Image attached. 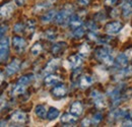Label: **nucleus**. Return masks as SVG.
Here are the masks:
<instances>
[{"instance_id":"f257e3e1","label":"nucleus","mask_w":132,"mask_h":127,"mask_svg":"<svg viewBox=\"0 0 132 127\" xmlns=\"http://www.w3.org/2000/svg\"><path fill=\"white\" fill-rule=\"evenodd\" d=\"M96 56H97V58L99 59L100 61H102L107 66H111L115 62L113 56L111 55V49L108 47H103L100 48V49H97Z\"/></svg>"},{"instance_id":"f03ea898","label":"nucleus","mask_w":132,"mask_h":127,"mask_svg":"<svg viewBox=\"0 0 132 127\" xmlns=\"http://www.w3.org/2000/svg\"><path fill=\"white\" fill-rule=\"evenodd\" d=\"M71 8H65L63 10H61L60 12L57 13V15L55 17V22L59 26L65 25L66 22L69 20L70 16H71Z\"/></svg>"},{"instance_id":"7ed1b4c3","label":"nucleus","mask_w":132,"mask_h":127,"mask_svg":"<svg viewBox=\"0 0 132 127\" xmlns=\"http://www.w3.org/2000/svg\"><path fill=\"white\" fill-rule=\"evenodd\" d=\"M8 54H9V40H8V38L3 37V38H1V52H0L2 62L6 61Z\"/></svg>"},{"instance_id":"20e7f679","label":"nucleus","mask_w":132,"mask_h":127,"mask_svg":"<svg viewBox=\"0 0 132 127\" xmlns=\"http://www.w3.org/2000/svg\"><path fill=\"white\" fill-rule=\"evenodd\" d=\"M26 46H27V42L24 41V39L20 37H14L12 39V47L17 53H21L24 50Z\"/></svg>"},{"instance_id":"39448f33","label":"nucleus","mask_w":132,"mask_h":127,"mask_svg":"<svg viewBox=\"0 0 132 127\" xmlns=\"http://www.w3.org/2000/svg\"><path fill=\"white\" fill-rule=\"evenodd\" d=\"M92 98L94 99V103H95L97 108L102 109V108H104L106 106V101H105L104 97H103L102 94H100L98 91H94L92 93Z\"/></svg>"},{"instance_id":"423d86ee","label":"nucleus","mask_w":132,"mask_h":127,"mask_svg":"<svg viewBox=\"0 0 132 127\" xmlns=\"http://www.w3.org/2000/svg\"><path fill=\"white\" fill-rule=\"evenodd\" d=\"M121 29H122V23L120 21H112L106 26V32L109 35L117 34L121 31Z\"/></svg>"},{"instance_id":"0eeeda50","label":"nucleus","mask_w":132,"mask_h":127,"mask_svg":"<svg viewBox=\"0 0 132 127\" xmlns=\"http://www.w3.org/2000/svg\"><path fill=\"white\" fill-rule=\"evenodd\" d=\"M127 64H128V57H127V55H125V54H119L118 56H117V58H116L115 62H114V65H115V68L116 69H122V68H124V67H126L127 66Z\"/></svg>"},{"instance_id":"6e6552de","label":"nucleus","mask_w":132,"mask_h":127,"mask_svg":"<svg viewBox=\"0 0 132 127\" xmlns=\"http://www.w3.org/2000/svg\"><path fill=\"white\" fill-rule=\"evenodd\" d=\"M19 67H20V61L18 59H14L13 61H11L7 65V67L5 69L6 74L7 75H12V74L16 73L18 71V69H19Z\"/></svg>"},{"instance_id":"1a4fd4ad","label":"nucleus","mask_w":132,"mask_h":127,"mask_svg":"<svg viewBox=\"0 0 132 127\" xmlns=\"http://www.w3.org/2000/svg\"><path fill=\"white\" fill-rule=\"evenodd\" d=\"M67 94V89L64 84H56L52 90V95L55 98H62Z\"/></svg>"},{"instance_id":"9d476101","label":"nucleus","mask_w":132,"mask_h":127,"mask_svg":"<svg viewBox=\"0 0 132 127\" xmlns=\"http://www.w3.org/2000/svg\"><path fill=\"white\" fill-rule=\"evenodd\" d=\"M68 62H69V65H70V67L72 69L78 68L81 65V63H82L81 55H71L68 58Z\"/></svg>"},{"instance_id":"9b49d317","label":"nucleus","mask_w":132,"mask_h":127,"mask_svg":"<svg viewBox=\"0 0 132 127\" xmlns=\"http://www.w3.org/2000/svg\"><path fill=\"white\" fill-rule=\"evenodd\" d=\"M13 10H14V6H13L12 3H7V4L3 5L1 7V17L2 18L10 17L11 14H12V12H13Z\"/></svg>"},{"instance_id":"f8f14e48","label":"nucleus","mask_w":132,"mask_h":127,"mask_svg":"<svg viewBox=\"0 0 132 127\" xmlns=\"http://www.w3.org/2000/svg\"><path fill=\"white\" fill-rule=\"evenodd\" d=\"M76 119H77V117L75 116V115H73L72 113H65V114H63L62 115V117H61V122L63 123V124H65L64 126H69L68 124H72V123H74L75 121H76Z\"/></svg>"},{"instance_id":"ddd939ff","label":"nucleus","mask_w":132,"mask_h":127,"mask_svg":"<svg viewBox=\"0 0 132 127\" xmlns=\"http://www.w3.org/2000/svg\"><path fill=\"white\" fill-rule=\"evenodd\" d=\"M68 25H69L70 29H74L75 30L78 27H81L82 21H81V19L79 18V16L77 15V14H72V15L70 16L69 20H68Z\"/></svg>"},{"instance_id":"4468645a","label":"nucleus","mask_w":132,"mask_h":127,"mask_svg":"<svg viewBox=\"0 0 132 127\" xmlns=\"http://www.w3.org/2000/svg\"><path fill=\"white\" fill-rule=\"evenodd\" d=\"M69 111H70V113H72L73 115H75V116H79L83 111V107L82 105H81V103L78 102V101L72 103L70 108H69Z\"/></svg>"},{"instance_id":"2eb2a0df","label":"nucleus","mask_w":132,"mask_h":127,"mask_svg":"<svg viewBox=\"0 0 132 127\" xmlns=\"http://www.w3.org/2000/svg\"><path fill=\"white\" fill-rule=\"evenodd\" d=\"M60 65V59H52L49 63L47 64L46 68H45V72L46 73H51L54 70H56Z\"/></svg>"},{"instance_id":"dca6fc26","label":"nucleus","mask_w":132,"mask_h":127,"mask_svg":"<svg viewBox=\"0 0 132 127\" xmlns=\"http://www.w3.org/2000/svg\"><path fill=\"white\" fill-rule=\"evenodd\" d=\"M61 80V78L58 76V75H55V74H48L46 75V77L44 78V82L46 85H54V84H57L59 81Z\"/></svg>"},{"instance_id":"f3484780","label":"nucleus","mask_w":132,"mask_h":127,"mask_svg":"<svg viewBox=\"0 0 132 127\" xmlns=\"http://www.w3.org/2000/svg\"><path fill=\"white\" fill-rule=\"evenodd\" d=\"M93 84V78L89 75H83L79 80V86L81 89H87Z\"/></svg>"},{"instance_id":"a211bd4d","label":"nucleus","mask_w":132,"mask_h":127,"mask_svg":"<svg viewBox=\"0 0 132 127\" xmlns=\"http://www.w3.org/2000/svg\"><path fill=\"white\" fill-rule=\"evenodd\" d=\"M11 120L15 123H24L26 120H27V116L22 112H15L11 116Z\"/></svg>"},{"instance_id":"6ab92c4d","label":"nucleus","mask_w":132,"mask_h":127,"mask_svg":"<svg viewBox=\"0 0 132 127\" xmlns=\"http://www.w3.org/2000/svg\"><path fill=\"white\" fill-rule=\"evenodd\" d=\"M67 45H66L65 42H59V43H56L52 46V53L53 54H58V53H61L63 52L66 49Z\"/></svg>"},{"instance_id":"aec40b11","label":"nucleus","mask_w":132,"mask_h":127,"mask_svg":"<svg viewBox=\"0 0 132 127\" xmlns=\"http://www.w3.org/2000/svg\"><path fill=\"white\" fill-rule=\"evenodd\" d=\"M56 15H57V13H56L55 10H49L48 12H46L44 15L41 17V19H42L43 22L48 23V22H50V21H52L53 19H55Z\"/></svg>"},{"instance_id":"412c9836","label":"nucleus","mask_w":132,"mask_h":127,"mask_svg":"<svg viewBox=\"0 0 132 127\" xmlns=\"http://www.w3.org/2000/svg\"><path fill=\"white\" fill-rule=\"evenodd\" d=\"M35 113L40 118H46L48 112H47V109H46V107L44 105H38L36 107V109H35Z\"/></svg>"},{"instance_id":"4be33fe9","label":"nucleus","mask_w":132,"mask_h":127,"mask_svg":"<svg viewBox=\"0 0 132 127\" xmlns=\"http://www.w3.org/2000/svg\"><path fill=\"white\" fill-rule=\"evenodd\" d=\"M33 80H34V74H26V75L21 76V77L18 80L17 84H21V85L27 86Z\"/></svg>"},{"instance_id":"5701e85b","label":"nucleus","mask_w":132,"mask_h":127,"mask_svg":"<svg viewBox=\"0 0 132 127\" xmlns=\"http://www.w3.org/2000/svg\"><path fill=\"white\" fill-rule=\"evenodd\" d=\"M59 116V110L55 107H51L49 110H48V113H47V119L48 120H54L56 119L57 117Z\"/></svg>"},{"instance_id":"b1692460","label":"nucleus","mask_w":132,"mask_h":127,"mask_svg":"<svg viewBox=\"0 0 132 127\" xmlns=\"http://www.w3.org/2000/svg\"><path fill=\"white\" fill-rule=\"evenodd\" d=\"M118 75H120V77H126V76H130L132 75V65L131 66H129V67H124V68H122L120 71H119V73L117 74V76Z\"/></svg>"},{"instance_id":"393cba45","label":"nucleus","mask_w":132,"mask_h":127,"mask_svg":"<svg viewBox=\"0 0 132 127\" xmlns=\"http://www.w3.org/2000/svg\"><path fill=\"white\" fill-rule=\"evenodd\" d=\"M132 13V1L127 2L123 5V15L125 17H128Z\"/></svg>"},{"instance_id":"a878e982","label":"nucleus","mask_w":132,"mask_h":127,"mask_svg":"<svg viewBox=\"0 0 132 127\" xmlns=\"http://www.w3.org/2000/svg\"><path fill=\"white\" fill-rule=\"evenodd\" d=\"M89 51H90V48L89 46L86 44V43H83L82 45L79 47V55L81 56H87L89 54Z\"/></svg>"},{"instance_id":"bb28decb","label":"nucleus","mask_w":132,"mask_h":127,"mask_svg":"<svg viewBox=\"0 0 132 127\" xmlns=\"http://www.w3.org/2000/svg\"><path fill=\"white\" fill-rule=\"evenodd\" d=\"M84 33H85V29L82 28V27H78L77 29L74 30V32H73V37H74L75 39H80L83 35H84Z\"/></svg>"},{"instance_id":"cd10ccee","label":"nucleus","mask_w":132,"mask_h":127,"mask_svg":"<svg viewBox=\"0 0 132 127\" xmlns=\"http://www.w3.org/2000/svg\"><path fill=\"white\" fill-rule=\"evenodd\" d=\"M42 51V45L40 43H36L33 47L31 48V53L34 56H37L40 54V52Z\"/></svg>"},{"instance_id":"c85d7f7f","label":"nucleus","mask_w":132,"mask_h":127,"mask_svg":"<svg viewBox=\"0 0 132 127\" xmlns=\"http://www.w3.org/2000/svg\"><path fill=\"white\" fill-rule=\"evenodd\" d=\"M26 90V86L24 85H21V84H17L14 86V89L12 90V95L13 96H16V95H20L24 92Z\"/></svg>"},{"instance_id":"c756f323","label":"nucleus","mask_w":132,"mask_h":127,"mask_svg":"<svg viewBox=\"0 0 132 127\" xmlns=\"http://www.w3.org/2000/svg\"><path fill=\"white\" fill-rule=\"evenodd\" d=\"M27 28L24 27V25L23 23H21V22H18V23H16L15 26H14V32L17 33V34H21V33L24 32V30H26Z\"/></svg>"},{"instance_id":"7c9ffc66","label":"nucleus","mask_w":132,"mask_h":127,"mask_svg":"<svg viewBox=\"0 0 132 127\" xmlns=\"http://www.w3.org/2000/svg\"><path fill=\"white\" fill-rule=\"evenodd\" d=\"M45 38L50 40V41H53V40H55L56 35H55V33L53 32V31H47V32L45 33Z\"/></svg>"},{"instance_id":"2f4dec72","label":"nucleus","mask_w":132,"mask_h":127,"mask_svg":"<svg viewBox=\"0 0 132 127\" xmlns=\"http://www.w3.org/2000/svg\"><path fill=\"white\" fill-rule=\"evenodd\" d=\"M102 119H103V115H102L101 113H97V114L94 115L93 122H94L95 124H98V123H100V122L102 121Z\"/></svg>"},{"instance_id":"473e14b6","label":"nucleus","mask_w":132,"mask_h":127,"mask_svg":"<svg viewBox=\"0 0 132 127\" xmlns=\"http://www.w3.org/2000/svg\"><path fill=\"white\" fill-rule=\"evenodd\" d=\"M51 5H52V3H49V4H39V5H37V7H36V10H38V11H41V10L47 9V8H49Z\"/></svg>"},{"instance_id":"72a5a7b5","label":"nucleus","mask_w":132,"mask_h":127,"mask_svg":"<svg viewBox=\"0 0 132 127\" xmlns=\"http://www.w3.org/2000/svg\"><path fill=\"white\" fill-rule=\"evenodd\" d=\"M35 25H36V22H35L34 20H29V21H28L27 29H28L30 32H33L34 30H35Z\"/></svg>"},{"instance_id":"f704fd0d","label":"nucleus","mask_w":132,"mask_h":127,"mask_svg":"<svg viewBox=\"0 0 132 127\" xmlns=\"http://www.w3.org/2000/svg\"><path fill=\"white\" fill-rule=\"evenodd\" d=\"M87 29H89L90 31H96L97 30V26H96V23L94 22V21H89V22H87Z\"/></svg>"},{"instance_id":"c9c22d12","label":"nucleus","mask_w":132,"mask_h":127,"mask_svg":"<svg viewBox=\"0 0 132 127\" xmlns=\"http://www.w3.org/2000/svg\"><path fill=\"white\" fill-rule=\"evenodd\" d=\"M90 124H92V121L89 119H84L81 122V126H90Z\"/></svg>"},{"instance_id":"e433bc0d","label":"nucleus","mask_w":132,"mask_h":127,"mask_svg":"<svg viewBox=\"0 0 132 127\" xmlns=\"http://www.w3.org/2000/svg\"><path fill=\"white\" fill-rule=\"evenodd\" d=\"M89 1L90 0H78V3L80 5H82V6H85V5H87L89 3Z\"/></svg>"},{"instance_id":"4c0bfd02","label":"nucleus","mask_w":132,"mask_h":127,"mask_svg":"<svg viewBox=\"0 0 132 127\" xmlns=\"http://www.w3.org/2000/svg\"><path fill=\"white\" fill-rule=\"evenodd\" d=\"M6 31H7V27L3 25V26L1 27V38L4 37V32H6Z\"/></svg>"},{"instance_id":"58836bf2","label":"nucleus","mask_w":132,"mask_h":127,"mask_svg":"<svg viewBox=\"0 0 132 127\" xmlns=\"http://www.w3.org/2000/svg\"><path fill=\"white\" fill-rule=\"evenodd\" d=\"M14 2L16 3V5H18V6H21V5H23V4H24L26 0H14Z\"/></svg>"},{"instance_id":"ea45409f","label":"nucleus","mask_w":132,"mask_h":127,"mask_svg":"<svg viewBox=\"0 0 132 127\" xmlns=\"http://www.w3.org/2000/svg\"><path fill=\"white\" fill-rule=\"evenodd\" d=\"M116 2H117V0H106V3L108 5H114L116 4Z\"/></svg>"},{"instance_id":"a19ab883","label":"nucleus","mask_w":132,"mask_h":127,"mask_svg":"<svg viewBox=\"0 0 132 127\" xmlns=\"http://www.w3.org/2000/svg\"><path fill=\"white\" fill-rule=\"evenodd\" d=\"M129 54H130V56L132 57V50H130V51H129Z\"/></svg>"}]
</instances>
